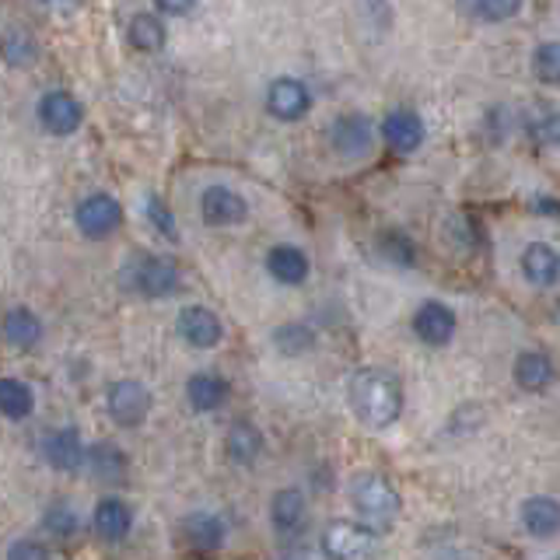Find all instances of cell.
I'll return each instance as SVG.
<instances>
[{"label":"cell","mask_w":560,"mask_h":560,"mask_svg":"<svg viewBox=\"0 0 560 560\" xmlns=\"http://www.w3.org/2000/svg\"><path fill=\"white\" fill-rule=\"evenodd\" d=\"M347 399L358 420L372 431L393 428L402 417V382L396 372L382 364H364L358 368L347 382Z\"/></svg>","instance_id":"cell-1"},{"label":"cell","mask_w":560,"mask_h":560,"mask_svg":"<svg viewBox=\"0 0 560 560\" xmlns=\"http://www.w3.org/2000/svg\"><path fill=\"white\" fill-rule=\"evenodd\" d=\"M350 508L358 512V522H364L368 529H393V522L402 512V498L393 487V480H385L382 472H358L347 483Z\"/></svg>","instance_id":"cell-2"},{"label":"cell","mask_w":560,"mask_h":560,"mask_svg":"<svg viewBox=\"0 0 560 560\" xmlns=\"http://www.w3.org/2000/svg\"><path fill=\"white\" fill-rule=\"evenodd\" d=\"M122 288L140 294V298H168L175 291H183V270L175 267L172 259L154 256V253H140L133 256L119 273Z\"/></svg>","instance_id":"cell-3"},{"label":"cell","mask_w":560,"mask_h":560,"mask_svg":"<svg viewBox=\"0 0 560 560\" xmlns=\"http://www.w3.org/2000/svg\"><path fill=\"white\" fill-rule=\"evenodd\" d=\"M319 547L329 560H375L382 550V539L375 529H368L364 522L337 518L323 529Z\"/></svg>","instance_id":"cell-4"},{"label":"cell","mask_w":560,"mask_h":560,"mask_svg":"<svg viewBox=\"0 0 560 560\" xmlns=\"http://www.w3.org/2000/svg\"><path fill=\"white\" fill-rule=\"evenodd\" d=\"M105 410H109L116 428H140L151 413V389L133 378L113 382L105 393Z\"/></svg>","instance_id":"cell-5"},{"label":"cell","mask_w":560,"mask_h":560,"mask_svg":"<svg viewBox=\"0 0 560 560\" xmlns=\"http://www.w3.org/2000/svg\"><path fill=\"white\" fill-rule=\"evenodd\" d=\"M375 122L364 113H343L329 122V148L340 158H364L375 148Z\"/></svg>","instance_id":"cell-6"},{"label":"cell","mask_w":560,"mask_h":560,"mask_svg":"<svg viewBox=\"0 0 560 560\" xmlns=\"http://www.w3.org/2000/svg\"><path fill=\"white\" fill-rule=\"evenodd\" d=\"M74 221H78V232L92 242H102L109 238L116 228L122 224V207L116 197L109 192H92V197H84L74 210Z\"/></svg>","instance_id":"cell-7"},{"label":"cell","mask_w":560,"mask_h":560,"mask_svg":"<svg viewBox=\"0 0 560 560\" xmlns=\"http://www.w3.org/2000/svg\"><path fill=\"white\" fill-rule=\"evenodd\" d=\"M200 218L210 228H238L249 218V203L238 189L214 183L200 192Z\"/></svg>","instance_id":"cell-8"},{"label":"cell","mask_w":560,"mask_h":560,"mask_svg":"<svg viewBox=\"0 0 560 560\" xmlns=\"http://www.w3.org/2000/svg\"><path fill=\"white\" fill-rule=\"evenodd\" d=\"M413 337L424 343V347H448L455 329H459V319H455V308L438 302V298H431V302H420L417 312H413Z\"/></svg>","instance_id":"cell-9"},{"label":"cell","mask_w":560,"mask_h":560,"mask_svg":"<svg viewBox=\"0 0 560 560\" xmlns=\"http://www.w3.org/2000/svg\"><path fill=\"white\" fill-rule=\"evenodd\" d=\"M308 498L298 487H280L270 498V525L280 539H298L308 529Z\"/></svg>","instance_id":"cell-10"},{"label":"cell","mask_w":560,"mask_h":560,"mask_svg":"<svg viewBox=\"0 0 560 560\" xmlns=\"http://www.w3.org/2000/svg\"><path fill=\"white\" fill-rule=\"evenodd\" d=\"M35 113H39V122L43 130L52 133V137H70L81 130L84 122V109L81 102L70 95V92H46L35 105Z\"/></svg>","instance_id":"cell-11"},{"label":"cell","mask_w":560,"mask_h":560,"mask_svg":"<svg viewBox=\"0 0 560 560\" xmlns=\"http://www.w3.org/2000/svg\"><path fill=\"white\" fill-rule=\"evenodd\" d=\"M175 332L183 337V343L197 347V350H210V347L221 343L224 326H221L214 308H207V305H186L179 315H175Z\"/></svg>","instance_id":"cell-12"},{"label":"cell","mask_w":560,"mask_h":560,"mask_svg":"<svg viewBox=\"0 0 560 560\" xmlns=\"http://www.w3.org/2000/svg\"><path fill=\"white\" fill-rule=\"evenodd\" d=\"M312 109V92L298 78H277L267 88V113L280 122H298Z\"/></svg>","instance_id":"cell-13"},{"label":"cell","mask_w":560,"mask_h":560,"mask_svg":"<svg viewBox=\"0 0 560 560\" xmlns=\"http://www.w3.org/2000/svg\"><path fill=\"white\" fill-rule=\"evenodd\" d=\"M179 536H183V542L189 550L214 553V550L224 547V539H228V522L218 512H189L179 522Z\"/></svg>","instance_id":"cell-14"},{"label":"cell","mask_w":560,"mask_h":560,"mask_svg":"<svg viewBox=\"0 0 560 560\" xmlns=\"http://www.w3.org/2000/svg\"><path fill=\"white\" fill-rule=\"evenodd\" d=\"M512 375H515V385L522 393H547L557 382V361L547 354V350L529 347L515 358Z\"/></svg>","instance_id":"cell-15"},{"label":"cell","mask_w":560,"mask_h":560,"mask_svg":"<svg viewBox=\"0 0 560 560\" xmlns=\"http://www.w3.org/2000/svg\"><path fill=\"white\" fill-rule=\"evenodd\" d=\"M424 119H420L413 109H393L389 116L382 119V140L385 148L396 154H413L420 144H424Z\"/></svg>","instance_id":"cell-16"},{"label":"cell","mask_w":560,"mask_h":560,"mask_svg":"<svg viewBox=\"0 0 560 560\" xmlns=\"http://www.w3.org/2000/svg\"><path fill=\"white\" fill-rule=\"evenodd\" d=\"M267 273L284 288H302L312 277V259L305 249H298L291 242H280L267 253Z\"/></svg>","instance_id":"cell-17"},{"label":"cell","mask_w":560,"mask_h":560,"mask_svg":"<svg viewBox=\"0 0 560 560\" xmlns=\"http://www.w3.org/2000/svg\"><path fill=\"white\" fill-rule=\"evenodd\" d=\"M518 267H522V277L539 291L560 284V253L553 249L550 242H529V245H525Z\"/></svg>","instance_id":"cell-18"},{"label":"cell","mask_w":560,"mask_h":560,"mask_svg":"<svg viewBox=\"0 0 560 560\" xmlns=\"http://www.w3.org/2000/svg\"><path fill=\"white\" fill-rule=\"evenodd\" d=\"M522 529L533 539H553L560 536V501L553 494H533L518 508Z\"/></svg>","instance_id":"cell-19"},{"label":"cell","mask_w":560,"mask_h":560,"mask_svg":"<svg viewBox=\"0 0 560 560\" xmlns=\"http://www.w3.org/2000/svg\"><path fill=\"white\" fill-rule=\"evenodd\" d=\"M84 455H88V448L81 442L78 428H57L43 438V459L60 472L78 469L84 463Z\"/></svg>","instance_id":"cell-20"},{"label":"cell","mask_w":560,"mask_h":560,"mask_svg":"<svg viewBox=\"0 0 560 560\" xmlns=\"http://www.w3.org/2000/svg\"><path fill=\"white\" fill-rule=\"evenodd\" d=\"M228 396H232V385H228V378L218 372H197V375L186 378V399L197 413L221 410L228 402Z\"/></svg>","instance_id":"cell-21"},{"label":"cell","mask_w":560,"mask_h":560,"mask_svg":"<svg viewBox=\"0 0 560 560\" xmlns=\"http://www.w3.org/2000/svg\"><path fill=\"white\" fill-rule=\"evenodd\" d=\"M95 533L105 542H122L133 529V508L122 501V498H102L95 504V515H92Z\"/></svg>","instance_id":"cell-22"},{"label":"cell","mask_w":560,"mask_h":560,"mask_svg":"<svg viewBox=\"0 0 560 560\" xmlns=\"http://www.w3.org/2000/svg\"><path fill=\"white\" fill-rule=\"evenodd\" d=\"M525 137L536 148H560V105L553 102H536L522 119Z\"/></svg>","instance_id":"cell-23"},{"label":"cell","mask_w":560,"mask_h":560,"mask_svg":"<svg viewBox=\"0 0 560 560\" xmlns=\"http://www.w3.org/2000/svg\"><path fill=\"white\" fill-rule=\"evenodd\" d=\"M224 455L235 466H256L262 455V434L249 420H235L224 434Z\"/></svg>","instance_id":"cell-24"},{"label":"cell","mask_w":560,"mask_h":560,"mask_svg":"<svg viewBox=\"0 0 560 560\" xmlns=\"http://www.w3.org/2000/svg\"><path fill=\"white\" fill-rule=\"evenodd\" d=\"M84 466L98 483H119L122 477H127V455L109 442H95L92 448H88Z\"/></svg>","instance_id":"cell-25"},{"label":"cell","mask_w":560,"mask_h":560,"mask_svg":"<svg viewBox=\"0 0 560 560\" xmlns=\"http://www.w3.org/2000/svg\"><path fill=\"white\" fill-rule=\"evenodd\" d=\"M270 343L277 347V354L284 358H302V354H312L319 337H315V329L308 323H280L273 332H270Z\"/></svg>","instance_id":"cell-26"},{"label":"cell","mask_w":560,"mask_h":560,"mask_svg":"<svg viewBox=\"0 0 560 560\" xmlns=\"http://www.w3.org/2000/svg\"><path fill=\"white\" fill-rule=\"evenodd\" d=\"M0 332H4V340L14 343V347H22V350H32L35 343L43 340V323H39V315H35L32 308H11L4 315V326H0Z\"/></svg>","instance_id":"cell-27"},{"label":"cell","mask_w":560,"mask_h":560,"mask_svg":"<svg viewBox=\"0 0 560 560\" xmlns=\"http://www.w3.org/2000/svg\"><path fill=\"white\" fill-rule=\"evenodd\" d=\"M0 57H4L8 67L28 70L35 60H39V46H35V39L22 25H11L0 32Z\"/></svg>","instance_id":"cell-28"},{"label":"cell","mask_w":560,"mask_h":560,"mask_svg":"<svg viewBox=\"0 0 560 560\" xmlns=\"http://www.w3.org/2000/svg\"><path fill=\"white\" fill-rule=\"evenodd\" d=\"M35 410V393L18 378H0V417L25 420Z\"/></svg>","instance_id":"cell-29"},{"label":"cell","mask_w":560,"mask_h":560,"mask_svg":"<svg viewBox=\"0 0 560 560\" xmlns=\"http://www.w3.org/2000/svg\"><path fill=\"white\" fill-rule=\"evenodd\" d=\"M378 253L382 259H389L393 267H402V270L417 267V245L407 232H399V228H385L378 235Z\"/></svg>","instance_id":"cell-30"},{"label":"cell","mask_w":560,"mask_h":560,"mask_svg":"<svg viewBox=\"0 0 560 560\" xmlns=\"http://www.w3.org/2000/svg\"><path fill=\"white\" fill-rule=\"evenodd\" d=\"M127 35H130V46L140 52H158L165 46V25H162V18H154V14H133Z\"/></svg>","instance_id":"cell-31"},{"label":"cell","mask_w":560,"mask_h":560,"mask_svg":"<svg viewBox=\"0 0 560 560\" xmlns=\"http://www.w3.org/2000/svg\"><path fill=\"white\" fill-rule=\"evenodd\" d=\"M459 8L472 18V22H512V18L522 11V0H459Z\"/></svg>","instance_id":"cell-32"},{"label":"cell","mask_w":560,"mask_h":560,"mask_svg":"<svg viewBox=\"0 0 560 560\" xmlns=\"http://www.w3.org/2000/svg\"><path fill=\"white\" fill-rule=\"evenodd\" d=\"M533 78L539 84H553L560 88V43H539L533 49Z\"/></svg>","instance_id":"cell-33"},{"label":"cell","mask_w":560,"mask_h":560,"mask_svg":"<svg viewBox=\"0 0 560 560\" xmlns=\"http://www.w3.org/2000/svg\"><path fill=\"white\" fill-rule=\"evenodd\" d=\"M43 529L52 536V539H74L78 529H81V522H78V512L70 504H52L46 518H43Z\"/></svg>","instance_id":"cell-34"},{"label":"cell","mask_w":560,"mask_h":560,"mask_svg":"<svg viewBox=\"0 0 560 560\" xmlns=\"http://www.w3.org/2000/svg\"><path fill=\"white\" fill-rule=\"evenodd\" d=\"M144 218L151 221V228L162 238L168 242H179V228H175V218H172V210L168 203L158 197V192H148V200H144Z\"/></svg>","instance_id":"cell-35"},{"label":"cell","mask_w":560,"mask_h":560,"mask_svg":"<svg viewBox=\"0 0 560 560\" xmlns=\"http://www.w3.org/2000/svg\"><path fill=\"white\" fill-rule=\"evenodd\" d=\"M477 224H472L466 214H455V218H448V242L452 245H459V249H472L477 245Z\"/></svg>","instance_id":"cell-36"},{"label":"cell","mask_w":560,"mask_h":560,"mask_svg":"<svg viewBox=\"0 0 560 560\" xmlns=\"http://www.w3.org/2000/svg\"><path fill=\"white\" fill-rule=\"evenodd\" d=\"M8 560H52L49 550L35 539H14L8 547Z\"/></svg>","instance_id":"cell-37"},{"label":"cell","mask_w":560,"mask_h":560,"mask_svg":"<svg viewBox=\"0 0 560 560\" xmlns=\"http://www.w3.org/2000/svg\"><path fill=\"white\" fill-rule=\"evenodd\" d=\"M154 8L162 14H168V18H183V14H189L192 8H197V0H154Z\"/></svg>","instance_id":"cell-38"},{"label":"cell","mask_w":560,"mask_h":560,"mask_svg":"<svg viewBox=\"0 0 560 560\" xmlns=\"http://www.w3.org/2000/svg\"><path fill=\"white\" fill-rule=\"evenodd\" d=\"M43 4H46L49 11H60V14H74V11H81V8H84V0H43Z\"/></svg>","instance_id":"cell-39"},{"label":"cell","mask_w":560,"mask_h":560,"mask_svg":"<svg viewBox=\"0 0 560 560\" xmlns=\"http://www.w3.org/2000/svg\"><path fill=\"white\" fill-rule=\"evenodd\" d=\"M533 210H539V214H557V218H560V203H557L553 197H539V200L533 203Z\"/></svg>","instance_id":"cell-40"},{"label":"cell","mask_w":560,"mask_h":560,"mask_svg":"<svg viewBox=\"0 0 560 560\" xmlns=\"http://www.w3.org/2000/svg\"><path fill=\"white\" fill-rule=\"evenodd\" d=\"M280 560H315V557H308L305 550H291L288 557H280Z\"/></svg>","instance_id":"cell-41"},{"label":"cell","mask_w":560,"mask_h":560,"mask_svg":"<svg viewBox=\"0 0 560 560\" xmlns=\"http://www.w3.org/2000/svg\"><path fill=\"white\" fill-rule=\"evenodd\" d=\"M553 315H557V323H560V298H557V302H553Z\"/></svg>","instance_id":"cell-42"},{"label":"cell","mask_w":560,"mask_h":560,"mask_svg":"<svg viewBox=\"0 0 560 560\" xmlns=\"http://www.w3.org/2000/svg\"><path fill=\"white\" fill-rule=\"evenodd\" d=\"M557 560H560V557H557Z\"/></svg>","instance_id":"cell-43"}]
</instances>
